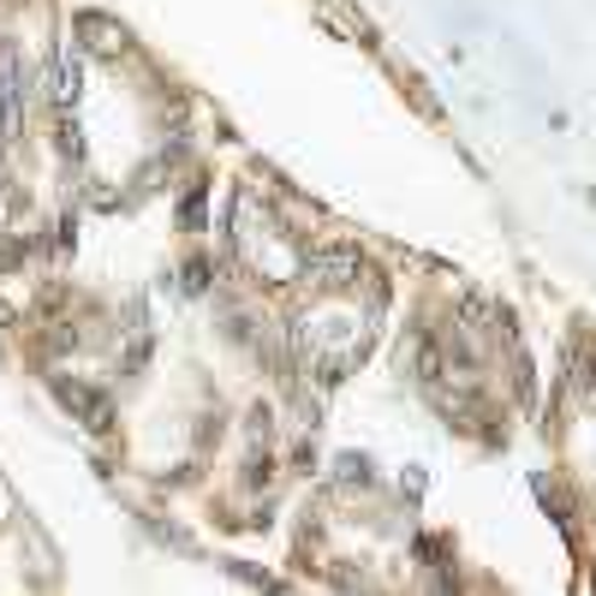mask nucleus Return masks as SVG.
<instances>
[{
    "label": "nucleus",
    "instance_id": "1",
    "mask_svg": "<svg viewBox=\"0 0 596 596\" xmlns=\"http://www.w3.org/2000/svg\"><path fill=\"white\" fill-rule=\"evenodd\" d=\"M24 101H31V72H24L19 48H0V132L24 138Z\"/></svg>",
    "mask_w": 596,
    "mask_h": 596
},
{
    "label": "nucleus",
    "instance_id": "2",
    "mask_svg": "<svg viewBox=\"0 0 596 596\" xmlns=\"http://www.w3.org/2000/svg\"><path fill=\"white\" fill-rule=\"evenodd\" d=\"M304 274H311L323 293H340V286H353L358 274H365V263H358V251H323V257L304 263Z\"/></svg>",
    "mask_w": 596,
    "mask_h": 596
},
{
    "label": "nucleus",
    "instance_id": "3",
    "mask_svg": "<svg viewBox=\"0 0 596 596\" xmlns=\"http://www.w3.org/2000/svg\"><path fill=\"white\" fill-rule=\"evenodd\" d=\"M78 90H84V72H78V61H72V54H61V61L48 66V96L61 101V108H72V101H78Z\"/></svg>",
    "mask_w": 596,
    "mask_h": 596
},
{
    "label": "nucleus",
    "instance_id": "4",
    "mask_svg": "<svg viewBox=\"0 0 596 596\" xmlns=\"http://www.w3.org/2000/svg\"><path fill=\"white\" fill-rule=\"evenodd\" d=\"M61 400H66V405H78V412H84V424H90V430H101V424H108V400H101V394H90V388H78V382H61Z\"/></svg>",
    "mask_w": 596,
    "mask_h": 596
},
{
    "label": "nucleus",
    "instance_id": "5",
    "mask_svg": "<svg viewBox=\"0 0 596 596\" xmlns=\"http://www.w3.org/2000/svg\"><path fill=\"white\" fill-rule=\"evenodd\" d=\"M78 31H84V42H90V48H101V54H120V48H126V31H120V24H108V19H96V12H90V19H78Z\"/></svg>",
    "mask_w": 596,
    "mask_h": 596
}]
</instances>
